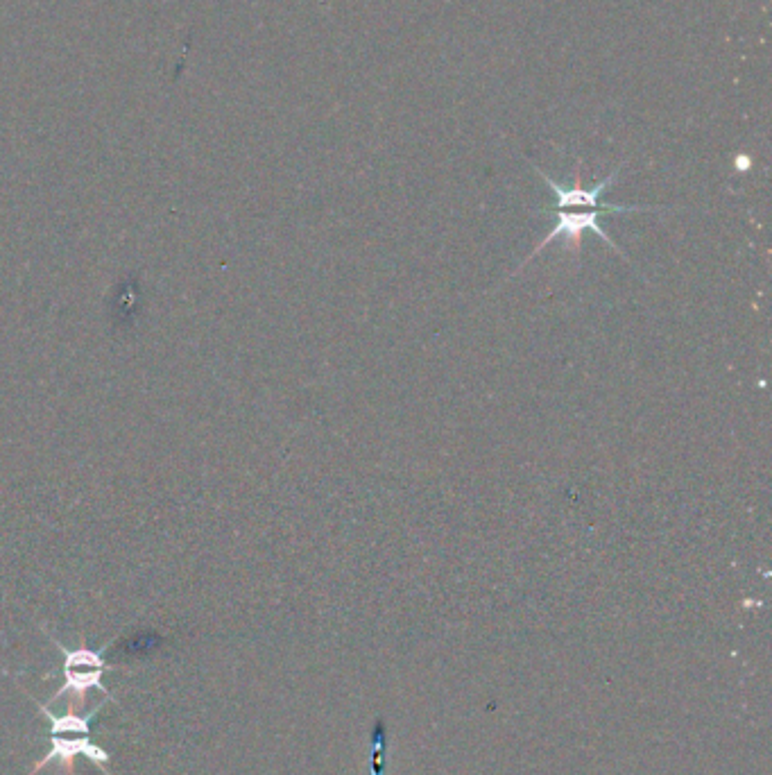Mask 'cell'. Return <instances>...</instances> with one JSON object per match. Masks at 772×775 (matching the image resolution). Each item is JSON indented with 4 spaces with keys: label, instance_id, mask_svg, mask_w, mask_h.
I'll return each mask as SVG.
<instances>
[{
    "label": "cell",
    "instance_id": "277c9868",
    "mask_svg": "<svg viewBox=\"0 0 772 775\" xmlns=\"http://www.w3.org/2000/svg\"><path fill=\"white\" fill-rule=\"evenodd\" d=\"M105 671L107 669H91L87 674H80V671L64 669L66 683L62 689H57L53 701H57V698L64 694H71V701H68V714H77L84 708V703H87L89 689H100V692H105L109 696L107 687H102V680H100Z\"/></svg>",
    "mask_w": 772,
    "mask_h": 775
},
{
    "label": "cell",
    "instance_id": "6da1fadb",
    "mask_svg": "<svg viewBox=\"0 0 772 775\" xmlns=\"http://www.w3.org/2000/svg\"><path fill=\"white\" fill-rule=\"evenodd\" d=\"M659 209H662V207H630V204H605V207H600V209H589V211H560V209H557V211H555V209H544V211H539V216H551V218H555V225H553L551 232L546 234L544 241L539 243L533 252H530V257L521 263L519 270H521L523 266H526V263L533 261V259L537 257V254L542 252L544 248H548V245H551L557 236H562V238H564V248H566V250H571L573 254H576V257H580L582 232H587V229H589V232H594V234H598L600 238H603V243L607 245V248H612L616 254H619V257H621L623 261L632 263L628 254H625V252L619 248V245L614 243V238L609 236V234L605 232V229L598 225V220L603 218V216H612V214H632V211H659ZM519 270H517V272H519Z\"/></svg>",
    "mask_w": 772,
    "mask_h": 775
},
{
    "label": "cell",
    "instance_id": "7a4b0ae2",
    "mask_svg": "<svg viewBox=\"0 0 772 775\" xmlns=\"http://www.w3.org/2000/svg\"><path fill=\"white\" fill-rule=\"evenodd\" d=\"M535 168V173L542 177V180L546 182L548 189H551V193L555 195V207L560 211H566V209H578V207H585V209H600L605 207V204H600V195H603L609 186H612L616 182V177H619L621 168H616L612 175L605 177L603 182H598L591 186V189H582L580 182H576L573 186H562L557 184L553 177H548L542 168Z\"/></svg>",
    "mask_w": 772,
    "mask_h": 775
},
{
    "label": "cell",
    "instance_id": "8992f818",
    "mask_svg": "<svg viewBox=\"0 0 772 775\" xmlns=\"http://www.w3.org/2000/svg\"><path fill=\"white\" fill-rule=\"evenodd\" d=\"M59 651L64 653V669H77V667H89V669H109V664L102 658V653L89 651L87 646H80L77 651L66 649V646L53 640Z\"/></svg>",
    "mask_w": 772,
    "mask_h": 775
},
{
    "label": "cell",
    "instance_id": "3957f363",
    "mask_svg": "<svg viewBox=\"0 0 772 775\" xmlns=\"http://www.w3.org/2000/svg\"><path fill=\"white\" fill-rule=\"evenodd\" d=\"M50 744H53V751H50L44 760L37 762V766H34V771L30 775H34L39 769H44V766H48L50 762L62 764L66 775H75L73 771L75 755H84L89 762L100 766V769H105V764L109 762L107 751H102V748L93 744L91 739H59L57 735H53Z\"/></svg>",
    "mask_w": 772,
    "mask_h": 775
},
{
    "label": "cell",
    "instance_id": "5b68a950",
    "mask_svg": "<svg viewBox=\"0 0 772 775\" xmlns=\"http://www.w3.org/2000/svg\"><path fill=\"white\" fill-rule=\"evenodd\" d=\"M102 705L105 703H100L96 710L87 714V717H77V714H68V712L64 714V717H55V714L50 712L46 705H39V710L46 714L50 723H53V735H59V732H82V735H89V730H91L89 721L102 710Z\"/></svg>",
    "mask_w": 772,
    "mask_h": 775
}]
</instances>
